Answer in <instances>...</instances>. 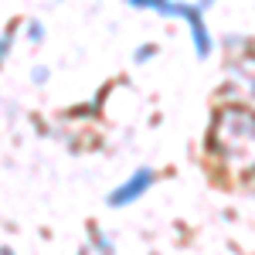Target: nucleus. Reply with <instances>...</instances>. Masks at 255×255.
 I'll use <instances>...</instances> for the list:
<instances>
[{"instance_id":"nucleus-4","label":"nucleus","mask_w":255,"mask_h":255,"mask_svg":"<svg viewBox=\"0 0 255 255\" xmlns=\"http://www.w3.org/2000/svg\"><path fill=\"white\" fill-rule=\"evenodd\" d=\"M14 27H17V24H10V31H3V34H0V68H3V61H7V55H10V44H14Z\"/></svg>"},{"instance_id":"nucleus-6","label":"nucleus","mask_w":255,"mask_h":255,"mask_svg":"<svg viewBox=\"0 0 255 255\" xmlns=\"http://www.w3.org/2000/svg\"><path fill=\"white\" fill-rule=\"evenodd\" d=\"M96 249H99L102 255H113V245H109V238H106V235H99V232H96Z\"/></svg>"},{"instance_id":"nucleus-8","label":"nucleus","mask_w":255,"mask_h":255,"mask_svg":"<svg viewBox=\"0 0 255 255\" xmlns=\"http://www.w3.org/2000/svg\"><path fill=\"white\" fill-rule=\"evenodd\" d=\"M31 79L38 82V85H44V82H48V68H41V65H38V68L31 72Z\"/></svg>"},{"instance_id":"nucleus-1","label":"nucleus","mask_w":255,"mask_h":255,"mask_svg":"<svg viewBox=\"0 0 255 255\" xmlns=\"http://www.w3.org/2000/svg\"><path fill=\"white\" fill-rule=\"evenodd\" d=\"M211 150L232 167L235 163L242 170L255 167V113L238 106L221 109L211 126Z\"/></svg>"},{"instance_id":"nucleus-7","label":"nucleus","mask_w":255,"mask_h":255,"mask_svg":"<svg viewBox=\"0 0 255 255\" xmlns=\"http://www.w3.org/2000/svg\"><path fill=\"white\" fill-rule=\"evenodd\" d=\"M150 55H157V48H153V44H143V48L136 51V61H146Z\"/></svg>"},{"instance_id":"nucleus-3","label":"nucleus","mask_w":255,"mask_h":255,"mask_svg":"<svg viewBox=\"0 0 255 255\" xmlns=\"http://www.w3.org/2000/svg\"><path fill=\"white\" fill-rule=\"evenodd\" d=\"M153 180H157V174H153V170H146V167H143V170H136V174L129 177L126 184H119L116 191L109 194V204H113V208L133 204L136 197H143V191H146V187H153Z\"/></svg>"},{"instance_id":"nucleus-9","label":"nucleus","mask_w":255,"mask_h":255,"mask_svg":"<svg viewBox=\"0 0 255 255\" xmlns=\"http://www.w3.org/2000/svg\"><path fill=\"white\" fill-rule=\"evenodd\" d=\"M0 255H14V252H10V249H0Z\"/></svg>"},{"instance_id":"nucleus-5","label":"nucleus","mask_w":255,"mask_h":255,"mask_svg":"<svg viewBox=\"0 0 255 255\" xmlns=\"http://www.w3.org/2000/svg\"><path fill=\"white\" fill-rule=\"evenodd\" d=\"M41 38H44V27H41L38 20H31V24H27V41H31V44H38Z\"/></svg>"},{"instance_id":"nucleus-2","label":"nucleus","mask_w":255,"mask_h":255,"mask_svg":"<svg viewBox=\"0 0 255 255\" xmlns=\"http://www.w3.org/2000/svg\"><path fill=\"white\" fill-rule=\"evenodd\" d=\"M133 7H153L167 17H187L191 20V31H194V44H197V55L208 58L211 55V38L204 34V20H201V7H187V3H167V0H126Z\"/></svg>"}]
</instances>
